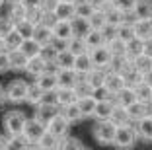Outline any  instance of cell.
<instances>
[{
    "mask_svg": "<svg viewBox=\"0 0 152 150\" xmlns=\"http://www.w3.org/2000/svg\"><path fill=\"white\" fill-rule=\"evenodd\" d=\"M117 135V125L113 123L111 119L105 121H98L94 127V138L99 142V144H113Z\"/></svg>",
    "mask_w": 152,
    "mask_h": 150,
    "instance_id": "6da1fadb",
    "label": "cell"
},
{
    "mask_svg": "<svg viewBox=\"0 0 152 150\" xmlns=\"http://www.w3.org/2000/svg\"><path fill=\"white\" fill-rule=\"evenodd\" d=\"M26 115L22 111H8L4 115V129L10 137H18V135H23V129H26Z\"/></svg>",
    "mask_w": 152,
    "mask_h": 150,
    "instance_id": "7a4b0ae2",
    "label": "cell"
},
{
    "mask_svg": "<svg viewBox=\"0 0 152 150\" xmlns=\"http://www.w3.org/2000/svg\"><path fill=\"white\" fill-rule=\"evenodd\" d=\"M27 92H29V84L26 80H12L8 86H6V100L14 103H20V102H26L27 100Z\"/></svg>",
    "mask_w": 152,
    "mask_h": 150,
    "instance_id": "3957f363",
    "label": "cell"
},
{
    "mask_svg": "<svg viewBox=\"0 0 152 150\" xmlns=\"http://www.w3.org/2000/svg\"><path fill=\"white\" fill-rule=\"evenodd\" d=\"M137 137H139L137 127H131V123L121 125V127H117V135H115L113 144L119 146V148H131V146L137 142Z\"/></svg>",
    "mask_w": 152,
    "mask_h": 150,
    "instance_id": "277c9868",
    "label": "cell"
},
{
    "mask_svg": "<svg viewBox=\"0 0 152 150\" xmlns=\"http://www.w3.org/2000/svg\"><path fill=\"white\" fill-rule=\"evenodd\" d=\"M45 132H47V125L41 123L37 117H35V119H27L26 129H23V137L27 138L29 144H37Z\"/></svg>",
    "mask_w": 152,
    "mask_h": 150,
    "instance_id": "5b68a950",
    "label": "cell"
},
{
    "mask_svg": "<svg viewBox=\"0 0 152 150\" xmlns=\"http://www.w3.org/2000/svg\"><path fill=\"white\" fill-rule=\"evenodd\" d=\"M90 57L94 61V66H99V68H109V64L113 61V53H111V49L107 47V43L90 49Z\"/></svg>",
    "mask_w": 152,
    "mask_h": 150,
    "instance_id": "8992f818",
    "label": "cell"
},
{
    "mask_svg": "<svg viewBox=\"0 0 152 150\" xmlns=\"http://www.w3.org/2000/svg\"><path fill=\"white\" fill-rule=\"evenodd\" d=\"M68 127H70V121H68L63 113H58L57 117H53V119L47 123V131H49L51 135H55V137H58V138H64L68 135Z\"/></svg>",
    "mask_w": 152,
    "mask_h": 150,
    "instance_id": "52a82bcc",
    "label": "cell"
},
{
    "mask_svg": "<svg viewBox=\"0 0 152 150\" xmlns=\"http://www.w3.org/2000/svg\"><path fill=\"white\" fill-rule=\"evenodd\" d=\"M125 86H127V80H125V76L121 74V72L107 70V76H105V88H107L113 96H117Z\"/></svg>",
    "mask_w": 152,
    "mask_h": 150,
    "instance_id": "ba28073f",
    "label": "cell"
},
{
    "mask_svg": "<svg viewBox=\"0 0 152 150\" xmlns=\"http://www.w3.org/2000/svg\"><path fill=\"white\" fill-rule=\"evenodd\" d=\"M61 107L57 105V103H39V105L35 107V117L41 121V123H49L53 117H57L58 113H61Z\"/></svg>",
    "mask_w": 152,
    "mask_h": 150,
    "instance_id": "9c48e42d",
    "label": "cell"
},
{
    "mask_svg": "<svg viewBox=\"0 0 152 150\" xmlns=\"http://www.w3.org/2000/svg\"><path fill=\"white\" fill-rule=\"evenodd\" d=\"M57 78H58V88H74L76 82L80 80V74L74 68H61L57 72Z\"/></svg>",
    "mask_w": 152,
    "mask_h": 150,
    "instance_id": "30bf717a",
    "label": "cell"
},
{
    "mask_svg": "<svg viewBox=\"0 0 152 150\" xmlns=\"http://www.w3.org/2000/svg\"><path fill=\"white\" fill-rule=\"evenodd\" d=\"M35 84L39 86V88H43L45 92H57L58 90V78L55 72H43V74H39L35 78Z\"/></svg>",
    "mask_w": 152,
    "mask_h": 150,
    "instance_id": "8fae6325",
    "label": "cell"
},
{
    "mask_svg": "<svg viewBox=\"0 0 152 150\" xmlns=\"http://www.w3.org/2000/svg\"><path fill=\"white\" fill-rule=\"evenodd\" d=\"M115 97L113 100H102V102H98V105H96V121H105V119H111V113H113V107H115Z\"/></svg>",
    "mask_w": 152,
    "mask_h": 150,
    "instance_id": "7c38bea8",
    "label": "cell"
},
{
    "mask_svg": "<svg viewBox=\"0 0 152 150\" xmlns=\"http://www.w3.org/2000/svg\"><path fill=\"white\" fill-rule=\"evenodd\" d=\"M146 53V41L140 39V37H133L131 41H127V59L133 61V59L140 57V55Z\"/></svg>",
    "mask_w": 152,
    "mask_h": 150,
    "instance_id": "4fadbf2b",
    "label": "cell"
},
{
    "mask_svg": "<svg viewBox=\"0 0 152 150\" xmlns=\"http://www.w3.org/2000/svg\"><path fill=\"white\" fill-rule=\"evenodd\" d=\"M53 33L55 37H61V39H72L76 35L74 33V26H72V20H58L53 26Z\"/></svg>",
    "mask_w": 152,
    "mask_h": 150,
    "instance_id": "5bb4252c",
    "label": "cell"
},
{
    "mask_svg": "<svg viewBox=\"0 0 152 150\" xmlns=\"http://www.w3.org/2000/svg\"><path fill=\"white\" fill-rule=\"evenodd\" d=\"M53 37H55L53 27L45 26V23H39V26H35V31H33V39H35L37 43L41 45V47H45V45H51Z\"/></svg>",
    "mask_w": 152,
    "mask_h": 150,
    "instance_id": "9a60e30c",
    "label": "cell"
},
{
    "mask_svg": "<svg viewBox=\"0 0 152 150\" xmlns=\"http://www.w3.org/2000/svg\"><path fill=\"white\" fill-rule=\"evenodd\" d=\"M131 14L134 20H152V0H137Z\"/></svg>",
    "mask_w": 152,
    "mask_h": 150,
    "instance_id": "2e32d148",
    "label": "cell"
},
{
    "mask_svg": "<svg viewBox=\"0 0 152 150\" xmlns=\"http://www.w3.org/2000/svg\"><path fill=\"white\" fill-rule=\"evenodd\" d=\"M26 72L29 76H33V78H37L39 74L47 72V61H45L41 55L31 57V59H29V62H27V66H26Z\"/></svg>",
    "mask_w": 152,
    "mask_h": 150,
    "instance_id": "e0dca14e",
    "label": "cell"
},
{
    "mask_svg": "<svg viewBox=\"0 0 152 150\" xmlns=\"http://www.w3.org/2000/svg\"><path fill=\"white\" fill-rule=\"evenodd\" d=\"M58 20H74L76 18V0H70V2H58L57 10H55Z\"/></svg>",
    "mask_w": 152,
    "mask_h": 150,
    "instance_id": "ac0fdd59",
    "label": "cell"
},
{
    "mask_svg": "<svg viewBox=\"0 0 152 150\" xmlns=\"http://www.w3.org/2000/svg\"><path fill=\"white\" fill-rule=\"evenodd\" d=\"M107 70H109V68H99V66H94V68H92V70H90L84 78L88 80V84L92 86V88H98V86H103V84H105Z\"/></svg>",
    "mask_w": 152,
    "mask_h": 150,
    "instance_id": "d6986e66",
    "label": "cell"
},
{
    "mask_svg": "<svg viewBox=\"0 0 152 150\" xmlns=\"http://www.w3.org/2000/svg\"><path fill=\"white\" fill-rule=\"evenodd\" d=\"M57 96V105L58 107H64V105H70V103L78 102V96H76L74 88H58L55 92Z\"/></svg>",
    "mask_w": 152,
    "mask_h": 150,
    "instance_id": "ffe728a7",
    "label": "cell"
},
{
    "mask_svg": "<svg viewBox=\"0 0 152 150\" xmlns=\"http://www.w3.org/2000/svg\"><path fill=\"white\" fill-rule=\"evenodd\" d=\"M94 68V61H92V57H90V51L88 53H82L76 57V62H74V70L78 72L80 76H86L90 70Z\"/></svg>",
    "mask_w": 152,
    "mask_h": 150,
    "instance_id": "44dd1931",
    "label": "cell"
},
{
    "mask_svg": "<svg viewBox=\"0 0 152 150\" xmlns=\"http://www.w3.org/2000/svg\"><path fill=\"white\" fill-rule=\"evenodd\" d=\"M129 117H131V121H140L142 117H146L148 113H150V105L148 103H144V102H134V103H131L129 107Z\"/></svg>",
    "mask_w": 152,
    "mask_h": 150,
    "instance_id": "7402d4cb",
    "label": "cell"
},
{
    "mask_svg": "<svg viewBox=\"0 0 152 150\" xmlns=\"http://www.w3.org/2000/svg\"><path fill=\"white\" fill-rule=\"evenodd\" d=\"M134 33L144 41L152 39V20H134Z\"/></svg>",
    "mask_w": 152,
    "mask_h": 150,
    "instance_id": "603a6c76",
    "label": "cell"
},
{
    "mask_svg": "<svg viewBox=\"0 0 152 150\" xmlns=\"http://www.w3.org/2000/svg\"><path fill=\"white\" fill-rule=\"evenodd\" d=\"M84 39H86V43H88V47H90V49L99 47V45H105V43H107L103 29H94V27H90V31L84 35Z\"/></svg>",
    "mask_w": 152,
    "mask_h": 150,
    "instance_id": "cb8c5ba5",
    "label": "cell"
},
{
    "mask_svg": "<svg viewBox=\"0 0 152 150\" xmlns=\"http://www.w3.org/2000/svg\"><path fill=\"white\" fill-rule=\"evenodd\" d=\"M10 53V64H12V70H26L27 62H29V57L23 55L20 49H14V51H8Z\"/></svg>",
    "mask_w": 152,
    "mask_h": 150,
    "instance_id": "d4e9b609",
    "label": "cell"
},
{
    "mask_svg": "<svg viewBox=\"0 0 152 150\" xmlns=\"http://www.w3.org/2000/svg\"><path fill=\"white\" fill-rule=\"evenodd\" d=\"M115 102L121 103V105H125V107H129L131 103L139 102V97H137V92H134L133 86H125V88L115 96Z\"/></svg>",
    "mask_w": 152,
    "mask_h": 150,
    "instance_id": "484cf974",
    "label": "cell"
},
{
    "mask_svg": "<svg viewBox=\"0 0 152 150\" xmlns=\"http://www.w3.org/2000/svg\"><path fill=\"white\" fill-rule=\"evenodd\" d=\"M137 132L142 140H152V115L148 113L140 121H137Z\"/></svg>",
    "mask_w": 152,
    "mask_h": 150,
    "instance_id": "4316f807",
    "label": "cell"
},
{
    "mask_svg": "<svg viewBox=\"0 0 152 150\" xmlns=\"http://www.w3.org/2000/svg\"><path fill=\"white\" fill-rule=\"evenodd\" d=\"M111 121L121 127V125H129L131 123V117H129V109L125 105H121V103H115L113 107V113H111Z\"/></svg>",
    "mask_w": 152,
    "mask_h": 150,
    "instance_id": "83f0119b",
    "label": "cell"
},
{
    "mask_svg": "<svg viewBox=\"0 0 152 150\" xmlns=\"http://www.w3.org/2000/svg\"><path fill=\"white\" fill-rule=\"evenodd\" d=\"M96 105H98V100H96L94 96H84V97L78 100V107H80V111H82L84 117H94Z\"/></svg>",
    "mask_w": 152,
    "mask_h": 150,
    "instance_id": "f1b7e54d",
    "label": "cell"
},
{
    "mask_svg": "<svg viewBox=\"0 0 152 150\" xmlns=\"http://www.w3.org/2000/svg\"><path fill=\"white\" fill-rule=\"evenodd\" d=\"M41 45L37 43L33 37H27V39L22 41V45H20V51H22L23 55H27V57L31 59V57H37V55H41Z\"/></svg>",
    "mask_w": 152,
    "mask_h": 150,
    "instance_id": "f546056e",
    "label": "cell"
},
{
    "mask_svg": "<svg viewBox=\"0 0 152 150\" xmlns=\"http://www.w3.org/2000/svg\"><path fill=\"white\" fill-rule=\"evenodd\" d=\"M68 51L78 57V55H82V53H88L90 47H88V43H86V39L82 35H74L70 41H68Z\"/></svg>",
    "mask_w": 152,
    "mask_h": 150,
    "instance_id": "4dcf8cb0",
    "label": "cell"
},
{
    "mask_svg": "<svg viewBox=\"0 0 152 150\" xmlns=\"http://www.w3.org/2000/svg\"><path fill=\"white\" fill-rule=\"evenodd\" d=\"M117 37L119 39H123L127 43V41H131L133 37H137V33H134V23L133 22H123L121 26H117Z\"/></svg>",
    "mask_w": 152,
    "mask_h": 150,
    "instance_id": "1f68e13d",
    "label": "cell"
},
{
    "mask_svg": "<svg viewBox=\"0 0 152 150\" xmlns=\"http://www.w3.org/2000/svg\"><path fill=\"white\" fill-rule=\"evenodd\" d=\"M94 12H96V6L92 4V0H76V16L78 18L88 20Z\"/></svg>",
    "mask_w": 152,
    "mask_h": 150,
    "instance_id": "d6a6232c",
    "label": "cell"
},
{
    "mask_svg": "<svg viewBox=\"0 0 152 150\" xmlns=\"http://www.w3.org/2000/svg\"><path fill=\"white\" fill-rule=\"evenodd\" d=\"M134 92H137V97H139V102H144V103H150L152 102V86L146 84V82H139L137 86H133Z\"/></svg>",
    "mask_w": 152,
    "mask_h": 150,
    "instance_id": "836d02e7",
    "label": "cell"
},
{
    "mask_svg": "<svg viewBox=\"0 0 152 150\" xmlns=\"http://www.w3.org/2000/svg\"><path fill=\"white\" fill-rule=\"evenodd\" d=\"M61 113L66 117L70 123H76V121H80L84 115H82V111H80V107H78V102L76 103H70V105H64V107H61Z\"/></svg>",
    "mask_w": 152,
    "mask_h": 150,
    "instance_id": "e575fe53",
    "label": "cell"
},
{
    "mask_svg": "<svg viewBox=\"0 0 152 150\" xmlns=\"http://www.w3.org/2000/svg\"><path fill=\"white\" fill-rule=\"evenodd\" d=\"M43 96H45V90L39 88L37 84H31V86H29V92H27V100H26V102L29 103V105L37 107L41 102H43Z\"/></svg>",
    "mask_w": 152,
    "mask_h": 150,
    "instance_id": "d590c367",
    "label": "cell"
},
{
    "mask_svg": "<svg viewBox=\"0 0 152 150\" xmlns=\"http://www.w3.org/2000/svg\"><path fill=\"white\" fill-rule=\"evenodd\" d=\"M88 22H90V27H94V29H103V27L107 26V14L103 12V10H96V12L88 18Z\"/></svg>",
    "mask_w": 152,
    "mask_h": 150,
    "instance_id": "8d00e7d4",
    "label": "cell"
},
{
    "mask_svg": "<svg viewBox=\"0 0 152 150\" xmlns=\"http://www.w3.org/2000/svg\"><path fill=\"white\" fill-rule=\"evenodd\" d=\"M57 64H58V68H74V62H76V55L74 53H70V51H63V53H58L57 55Z\"/></svg>",
    "mask_w": 152,
    "mask_h": 150,
    "instance_id": "74e56055",
    "label": "cell"
},
{
    "mask_svg": "<svg viewBox=\"0 0 152 150\" xmlns=\"http://www.w3.org/2000/svg\"><path fill=\"white\" fill-rule=\"evenodd\" d=\"M133 64H134V68H137L139 72L146 74L148 70H152V55L144 53V55H140V57L133 59Z\"/></svg>",
    "mask_w": 152,
    "mask_h": 150,
    "instance_id": "f35d334b",
    "label": "cell"
},
{
    "mask_svg": "<svg viewBox=\"0 0 152 150\" xmlns=\"http://www.w3.org/2000/svg\"><path fill=\"white\" fill-rule=\"evenodd\" d=\"M26 16H27L26 6H23L22 2H12V10H10L8 18L12 20L14 23H18V22H22V20H26Z\"/></svg>",
    "mask_w": 152,
    "mask_h": 150,
    "instance_id": "ab89813d",
    "label": "cell"
},
{
    "mask_svg": "<svg viewBox=\"0 0 152 150\" xmlns=\"http://www.w3.org/2000/svg\"><path fill=\"white\" fill-rule=\"evenodd\" d=\"M105 14H107V26L117 27V26H121L123 22H127V14H125V12H121V10L115 8V6H113L109 12H105Z\"/></svg>",
    "mask_w": 152,
    "mask_h": 150,
    "instance_id": "60d3db41",
    "label": "cell"
},
{
    "mask_svg": "<svg viewBox=\"0 0 152 150\" xmlns=\"http://www.w3.org/2000/svg\"><path fill=\"white\" fill-rule=\"evenodd\" d=\"M107 47L111 49L113 57H127V43L119 37H113L111 41H107Z\"/></svg>",
    "mask_w": 152,
    "mask_h": 150,
    "instance_id": "b9f144b4",
    "label": "cell"
},
{
    "mask_svg": "<svg viewBox=\"0 0 152 150\" xmlns=\"http://www.w3.org/2000/svg\"><path fill=\"white\" fill-rule=\"evenodd\" d=\"M23 37L20 35V31L18 29H12L8 33V35L4 37V43H6V49L8 51H14V49H20V45H22Z\"/></svg>",
    "mask_w": 152,
    "mask_h": 150,
    "instance_id": "7bdbcfd3",
    "label": "cell"
},
{
    "mask_svg": "<svg viewBox=\"0 0 152 150\" xmlns=\"http://www.w3.org/2000/svg\"><path fill=\"white\" fill-rule=\"evenodd\" d=\"M37 146H41V148H61V138L51 135V132L47 131L43 137H41V140L37 142Z\"/></svg>",
    "mask_w": 152,
    "mask_h": 150,
    "instance_id": "ee69618b",
    "label": "cell"
},
{
    "mask_svg": "<svg viewBox=\"0 0 152 150\" xmlns=\"http://www.w3.org/2000/svg\"><path fill=\"white\" fill-rule=\"evenodd\" d=\"M74 92H76V96H78V100H80V97H84V96H92L94 88L88 84V80H86L84 76H80V80H78L76 86H74Z\"/></svg>",
    "mask_w": 152,
    "mask_h": 150,
    "instance_id": "f6af8a7d",
    "label": "cell"
},
{
    "mask_svg": "<svg viewBox=\"0 0 152 150\" xmlns=\"http://www.w3.org/2000/svg\"><path fill=\"white\" fill-rule=\"evenodd\" d=\"M16 29L20 31V35H22L23 39H27V37H33V31H35V23H31L29 20H22V22L16 23Z\"/></svg>",
    "mask_w": 152,
    "mask_h": 150,
    "instance_id": "bcb514c9",
    "label": "cell"
},
{
    "mask_svg": "<svg viewBox=\"0 0 152 150\" xmlns=\"http://www.w3.org/2000/svg\"><path fill=\"white\" fill-rule=\"evenodd\" d=\"M43 16H45V10L41 8V6H33V8H27V16H26V20H29L31 23L39 26V23L43 22Z\"/></svg>",
    "mask_w": 152,
    "mask_h": 150,
    "instance_id": "7dc6e473",
    "label": "cell"
},
{
    "mask_svg": "<svg viewBox=\"0 0 152 150\" xmlns=\"http://www.w3.org/2000/svg\"><path fill=\"white\" fill-rule=\"evenodd\" d=\"M72 26H74V33H76V35L84 37L86 33L90 31V22L86 18H78V16H76V18L72 20Z\"/></svg>",
    "mask_w": 152,
    "mask_h": 150,
    "instance_id": "c3c4849f",
    "label": "cell"
},
{
    "mask_svg": "<svg viewBox=\"0 0 152 150\" xmlns=\"http://www.w3.org/2000/svg\"><path fill=\"white\" fill-rule=\"evenodd\" d=\"M92 96H94L98 102H102V100H113V97H115L107 88H105V84H103V86H98V88H94Z\"/></svg>",
    "mask_w": 152,
    "mask_h": 150,
    "instance_id": "681fc988",
    "label": "cell"
},
{
    "mask_svg": "<svg viewBox=\"0 0 152 150\" xmlns=\"http://www.w3.org/2000/svg\"><path fill=\"white\" fill-rule=\"evenodd\" d=\"M113 4H115V8H119L121 12L131 14L133 8H134V4H137V0H113Z\"/></svg>",
    "mask_w": 152,
    "mask_h": 150,
    "instance_id": "f907efd6",
    "label": "cell"
},
{
    "mask_svg": "<svg viewBox=\"0 0 152 150\" xmlns=\"http://www.w3.org/2000/svg\"><path fill=\"white\" fill-rule=\"evenodd\" d=\"M61 148H84V144H82V140H78V138H70L66 135L64 138H61Z\"/></svg>",
    "mask_w": 152,
    "mask_h": 150,
    "instance_id": "816d5d0a",
    "label": "cell"
},
{
    "mask_svg": "<svg viewBox=\"0 0 152 150\" xmlns=\"http://www.w3.org/2000/svg\"><path fill=\"white\" fill-rule=\"evenodd\" d=\"M12 29H16V23H14L10 18L0 20V37H6V35H8V33H10Z\"/></svg>",
    "mask_w": 152,
    "mask_h": 150,
    "instance_id": "f5cc1de1",
    "label": "cell"
},
{
    "mask_svg": "<svg viewBox=\"0 0 152 150\" xmlns=\"http://www.w3.org/2000/svg\"><path fill=\"white\" fill-rule=\"evenodd\" d=\"M68 41H70V39H61V37H53V41H51V47H53L57 53H63V51H66V49H68Z\"/></svg>",
    "mask_w": 152,
    "mask_h": 150,
    "instance_id": "db71d44e",
    "label": "cell"
},
{
    "mask_svg": "<svg viewBox=\"0 0 152 150\" xmlns=\"http://www.w3.org/2000/svg\"><path fill=\"white\" fill-rule=\"evenodd\" d=\"M12 68L10 64V53L8 51H0V72H6Z\"/></svg>",
    "mask_w": 152,
    "mask_h": 150,
    "instance_id": "11a10c76",
    "label": "cell"
},
{
    "mask_svg": "<svg viewBox=\"0 0 152 150\" xmlns=\"http://www.w3.org/2000/svg\"><path fill=\"white\" fill-rule=\"evenodd\" d=\"M58 6V0H43L41 2V8L45 10V12H55Z\"/></svg>",
    "mask_w": 152,
    "mask_h": 150,
    "instance_id": "9f6ffc18",
    "label": "cell"
},
{
    "mask_svg": "<svg viewBox=\"0 0 152 150\" xmlns=\"http://www.w3.org/2000/svg\"><path fill=\"white\" fill-rule=\"evenodd\" d=\"M20 2H22L26 8H33V6H41L43 0H20Z\"/></svg>",
    "mask_w": 152,
    "mask_h": 150,
    "instance_id": "6f0895ef",
    "label": "cell"
},
{
    "mask_svg": "<svg viewBox=\"0 0 152 150\" xmlns=\"http://www.w3.org/2000/svg\"><path fill=\"white\" fill-rule=\"evenodd\" d=\"M4 148H10V135L8 137H2L0 135V150H4Z\"/></svg>",
    "mask_w": 152,
    "mask_h": 150,
    "instance_id": "680465c9",
    "label": "cell"
},
{
    "mask_svg": "<svg viewBox=\"0 0 152 150\" xmlns=\"http://www.w3.org/2000/svg\"><path fill=\"white\" fill-rule=\"evenodd\" d=\"M144 82H146V84H150V86H152V70H148L146 74H144Z\"/></svg>",
    "mask_w": 152,
    "mask_h": 150,
    "instance_id": "91938a15",
    "label": "cell"
},
{
    "mask_svg": "<svg viewBox=\"0 0 152 150\" xmlns=\"http://www.w3.org/2000/svg\"><path fill=\"white\" fill-rule=\"evenodd\" d=\"M6 100V88H2V84H0V103Z\"/></svg>",
    "mask_w": 152,
    "mask_h": 150,
    "instance_id": "94428289",
    "label": "cell"
},
{
    "mask_svg": "<svg viewBox=\"0 0 152 150\" xmlns=\"http://www.w3.org/2000/svg\"><path fill=\"white\" fill-rule=\"evenodd\" d=\"M0 51H8V49H6V43H4V37H0Z\"/></svg>",
    "mask_w": 152,
    "mask_h": 150,
    "instance_id": "6125c7cd",
    "label": "cell"
},
{
    "mask_svg": "<svg viewBox=\"0 0 152 150\" xmlns=\"http://www.w3.org/2000/svg\"><path fill=\"white\" fill-rule=\"evenodd\" d=\"M4 2H6V0H0V8H2V6H4Z\"/></svg>",
    "mask_w": 152,
    "mask_h": 150,
    "instance_id": "be15d7a7",
    "label": "cell"
},
{
    "mask_svg": "<svg viewBox=\"0 0 152 150\" xmlns=\"http://www.w3.org/2000/svg\"><path fill=\"white\" fill-rule=\"evenodd\" d=\"M58 2H70V0H58Z\"/></svg>",
    "mask_w": 152,
    "mask_h": 150,
    "instance_id": "e7e4bbea",
    "label": "cell"
},
{
    "mask_svg": "<svg viewBox=\"0 0 152 150\" xmlns=\"http://www.w3.org/2000/svg\"><path fill=\"white\" fill-rule=\"evenodd\" d=\"M8 2H20V0H8Z\"/></svg>",
    "mask_w": 152,
    "mask_h": 150,
    "instance_id": "03108f58",
    "label": "cell"
}]
</instances>
